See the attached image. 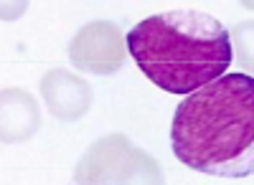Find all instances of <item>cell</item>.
<instances>
[{
  "mask_svg": "<svg viewBox=\"0 0 254 185\" xmlns=\"http://www.w3.org/2000/svg\"><path fill=\"white\" fill-rule=\"evenodd\" d=\"M41 96L46 109L64 122L84 117L92 107V87L81 76L64 69H54L41 79Z\"/></svg>",
  "mask_w": 254,
  "mask_h": 185,
  "instance_id": "obj_5",
  "label": "cell"
},
{
  "mask_svg": "<svg viewBox=\"0 0 254 185\" xmlns=\"http://www.w3.org/2000/svg\"><path fill=\"white\" fill-rule=\"evenodd\" d=\"M41 127V109L26 89L0 92V142H26Z\"/></svg>",
  "mask_w": 254,
  "mask_h": 185,
  "instance_id": "obj_6",
  "label": "cell"
},
{
  "mask_svg": "<svg viewBox=\"0 0 254 185\" xmlns=\"http://www.w3.org/2000/svg\"><path fill=\"white\" fill-rule=\"evenodd\" d=\"M125 44L142 74L168 94H190L226 74L234 58L229 31L203 10L150 15L125 36Z\"/></svg>",
  "mask_w": 254,
  "mask_h": 185,
  "instance_id": "obj_2",
  "label": "cell"
},
{
  "mask_svg": "<svg viewBox=\"0 0 254 185\" xmlns=\"http://www.w3.org/2000/svg\"><path fill=\"white\" fill-rule=\"evenodd\" d=\"M28 10V0H0V20H18Z\"/></svg>",
  "mask_w": 254,
  "mask_h": 185,
  "instance_id": "obj_7",
  "label": "cell"
},
{
  "mask_svg": "<svg viewBox=\"0 0 254 185\" xmlns=\"http://www.w3.org/2000/svg\"><path fill=\"white\" fill-rule=\"evenodd\" d=\"M173 155L214 178H249L254 170V81L221 74L190 92L171 125Z\"/></svg>",
  "mask_w": 254,
  "mask_h": 185,
  "instance_id": "obj_1",
  "label": "cell"
},
{
  "mask_svg": "<svg viewBox=\"0 0 254 185\" xmlns=\"http://www.w3.org/2000/svg\"><path fill=\"white\" fill-rule=\"evenodd\" d=\"M76 183H163L160 165L147 155L137 150L125 135H107L97 139L79 160Z\"/></svg>",
  "mask_w": 254,
  "mask_h": 185,
  "instance_id": "obj_3",
  "label": "cell"
},
{
  "mask_svg": "<svg viewBox=\"0 0 254 185\" xmlns=\"http://www.w3.org/2000/svg\"><path fill=\"white\" fill-rule=\"evenodd\" d=\"M127 44L112 20H92L69 44V58L79 71L112 76L122 69Z\"/></svg>",
  "mask_w": 254,
  "mask_h": 185,
  "instance_id": "obj_4",
  "label": "cell"
}]
</instances>
